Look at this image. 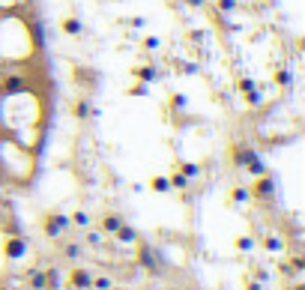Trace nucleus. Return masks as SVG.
<instances>
[{
	"instance_id": "f257e3e1",
	"label": "nucleus",
	"mask_w": 305,
	"mask_h": 290,
	"mask_svg": "<svg viewBox=\"0 0 305 290\" xmlns=\"http://www.w3.org/2000/svg\"><path fill=\"white\" fill-rule=\"evenodd\" d=\"M66 225H69L66 215H48V222H45V233H48V236H57Z\"/></svg>"
},
{
	"instance_id": "f03ea898",
	"label": "nucleus",
	"mask_w": 305,
	"mask_h": 290,
	"mask_svg": "<svg viewBox=\"0 0 305 290\" xmlns=\"http://www.w3.org/2000/svg\"><path fill=\"white\" fill-rule=\"evenodd\" d=\"M90 272L87 269H72V275H69V287H90Z\"/></svg>"
},
{
	"instance_id": "7ed1b4c3",
	"label": "nucleus",
	"mask_w": 305,
	"mask_h": 290,
	"mask_svg": "<svg viewBox=\"0 0 305 290\" xmlns=\"http://www.w3.org/2000/svg\"><path fill=\"white\" fill-rule=\"evenodd\" d=\"M6 255H9V258H21V255H24V239H21V236H12V239H9Z\"/></svg>"
},
{
	"instance_id": "20e7f679",
	"label": "nucleus",
	"mask_w": 305,
	"mask_h": 290,
	"mask_svg": "<svg viewBox=\"0 0 305 290\" xmlns=\"http://www.w3.org/2000/svg\"><path fill=\"white\" fill-rule=\"evenodd\" d=\"M102 228H105L108 233H117V231L123 228V219H120V215H105V219H102Z\"/></svg>"
},
{
	"instance_id": "39448f33",
	"label": "nucleus",
	"mask_w": 305,
	"mask_h": 290,
	"mask_svg": "<svg viewBox=\"0 0 305 290\" xmlns=\"http://www.w3.org/2000/svg\"><path fill=\"white\" fill-rule=\"evenodd\" d=\"M30 287H33V290H45V287H48V275L36 269V272L30 275Z\"/></svg>"
},
{
	"instance_id": "423d86ee",
	"label": "nucleus",
	"mask_w": 305,
	"mask_h": 290,
	"mask_svg": "<svg viewBox=\"0 0 305 290\" xmlns=\"http://www.w3.org/2000/svg\"><path fill=\"white\" fill-rule=\"evenodd\" d=\"M254 195H257V198H270V195H273V183H270V179H263L260 186H254Z\"/></svg>"
},
{
	"instance_id": "0eeeda50",
	"label": "nucleus",
	"mask_w": 305,
	"mask_h": 290,
	"mask_svg": "<svg viewBox=\"0 0 305 290\" xmlns=\"http://www.w3.org/2000/svg\"><path fill=\"white\" fill-rule=\"evenodd\" d=\"M117 239H123V242H132V239H135V231H132V228H126V225H123V228H120V231H117Z\"/></svg>"
},
{
	"instance_id": "6e6552de",
	"label": "nucleus",
	"mask_w": 305,
	"mask_h": 290,
	"mask_svg": "<svg viewBox=\"0 0 305 290\" xmlns=\"http://www.w3.org/2000/svg\"><path fill=\"white\" fill-rule=\"evenodd\" d=\"M90 284H96L99 290H111V281H108V278H96V281H90Z\"/></svg>"
},
{
	"instance_id": "1a4fd4ad",
	"label": "nucleus",
	"mask_w": 305,
	"mask_h": 290,
	"mask_svg": "<svg viewBox=\"0 0 305 290\" xmlns=\"http://www.w3.org/2000/svg\"><path fill=\"white\" fill-rule=\"evenodd\" d=\"M63 255H69V258H78V245H66V248H63Z\"/></svg>"
},
{
	"instance_id": "9d476101",
	"label": "nucleus",
	"mask_w": 305,
	"mask_h": 290,
	"mask_svg": "<svg viewBox=\"0 0 305 290\" xmlns=\"http://www.w3.org/2000/svg\"><path fill=\"white\" fill-rule=\"evenodd\" d=\"M3 290H6V287H3Z\"/></svg>"
}]
</instances>
